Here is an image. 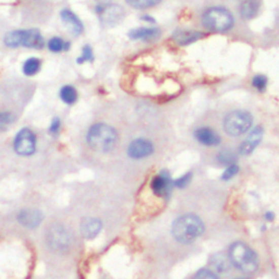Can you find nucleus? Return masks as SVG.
Instances as JSON below:
<instances>
[{
	"label": "nucleus",
	"mask_w": 279,
	"mask_h": 279,
	"mask_svg": "<svg viewBox=\"0 0 279 279\" xmlns=\"http://www.w3.org/2000/svg\"><path fill=\"white\" fill-rule=\"evenodd\" d=\"M204 229V224L199 216L186 214L175 220L171 232L173 238L180 243L190 245L202 236Z\"/></svg>",
	"instance_id": "obj_1"
},
{
	"label": "nucleus",
	"mask_w": 279,
	"mask_h": 279,
	"mask_svg": "<svg viewBox=\"0 0 279 279\" xmlns=\"http://www.w3.org/2000/svg\"><path fill=\"white\" fill-rule=\"evenodd\" d=\"M86 141L94 151L109 153L116 148L118 134H117L116 130L108 124L96 123L87 132Z\"/></svg>",
	"instance_id": "obj_2"
},
{
	"label": "nucleus",
	"mask_w": 279,
	"mask_h": 279,
	"mask_svg": "<svg viewBox=\"0 0 279 279\" xmlns=\"http://www.w3.org/2000/svg\"><path fill=\"white\" fill-rule=\"evenodd\" d=\"M229 261L245 274H252L259 268V255L245 242L237 241L229 250Z\"/></svg>",
	"instance_id": "obj_3"
},
{
	"label": "nucleus",
	"mask_w": 279,
	"mask_h": 279,
	"mask_svg": "<svg viewBox=\"0 0 279 279\" xmlns=\"http://www.w3.org/2000/svg\"><path fill=\"white\" fill-rule=\"evenodd\" d=\"M253 124V117L246 110H234L225 117L224 129L226 133L237 137L251 129Z\"/></svg>",
	"instance_id": "obj_4"
},
{
	"label": "nucleus",
	"mask_w": 279,
	"mask_h": 279,
	"mask_svg": "<svg viewBox=\"0 0 279 279\" xmlns=\"http://www.w3.org/2000/svg\"><path fill=\"white\" fill-rule=\"evenodd\" d=\"M73 237L70 230L61 224L51 225L46 232V243L54 252L63 253L71 248Z\"/></svg>",
	"instance_id": "obj_5"
},
{
	"label": "nucleus",
	"mask_w": 279,
	"mask_h": 279,
	"mask_svg": "<svg viewBox=\"0 0 279 279\" xmlns=\"http://www.w3.org/2000/svg\"><path fill=\"white\" fill-rule=\"evenodd\" d=\"M5 43L9 47H28L41 49L44 47V39L38 30L13 31L6 35Z\"/></svg>",
	"instance_id": "obj_6"
},
{
	"label": "nucleus",
	"mask_w": 279,
	"mask_h": 279,
	"mask_svg": "<svg viewBox=\"0 0 279 279\" xmlns=\"http://www.w3.org/2000/svg\"><path fill=\"white\" fill-rule=\"evenodd\" d=\"M204 26L214 32H225L232 27L233 17L232 14L225 8H210L203 14Z\"/></svg>",
	"instance_id": "obj_7"
},
{
	"label": "nucleus",
	"mask_w": 279,
	"mask_h": 279,
	"mask_svg": "<svg viewBox=\"0 0 279 279\" xmlns=\"http://www.w3.org/2000/svg\"><path fill=\"white\" fill-rule=\"evenodd\" d=\"M13 148L21 156L33 155L36 151V135L34 132L28 128L20 130L14 137Z\"/></svg>",
	"instance_id": "obj_8"
},
{
	"label": "nucleus",
	"mask_w": 279,
	"mask_h": 279,
	"mask_svg": "<svg viewBox=\"0 0 279 279\" xmlns=\"http://www.w3.org/2000/svg\"><path fill=\"white\" fill-rule=\"evenodd\" d=\"M172 187L173 180L171 179L169 172H167L166 170L159 172L151 181V188L153 193L160 197L169 195Z\"/></svg>",
	"instance_id": "obj_9"
},
{
	"label": "nucleus",
	"mask_w": 279,
	"mask_h": 279,
	"mask_svg": "<svg viewBox=\"0 0 279 279\" xmlns=\"http://www.w3.org/2000/svg\"><path fill=\"white\" fill-rule=\"evenodd\" d=\"M98 16L105 25H116L123 19L124 11L118 5H105L98 8Z\"/></svg>",
	"instance_id": "obj_10"
},
{
	"label": "nucleus",
	"mask_w": 279,
	"mask_h": 279,
	"mask_svg": "<svg viewBox=\"0 0 279 279\" xmlns=\"http://www.w3.org/2000/svg\"><path fill=\"white\" fill-rule=\"evenodd\" d=\"M154 153V145L146 138H136L128 148V155L133 159H142L151 156Z\"/></svg>",
	"instance_id": "obj_11"
},
{
	"label": "nucleus",
	"mask_w": 279,
	"mask_h": 279,
	"mask_svg": "<svg viewBox=\"0 0 279 279\" xmlns=\"http://www.w3.org/2000/svg\"><path fill=\"white\" fill-rule=\"evenodd\" d=\"M264 134V130L262 127H255L251 132H250L247 138L242 142L241 146L239 148V153L241 155H249L251 154L258 145L261 143Z\"/></svg>",
	"instance_id": "obj_12"
},
{
	"label": "nucleus",
	"mask_w": 279,
	"mask_h": 279,
	"mask_svg": "<svg viewBox=\"0 0 279 279\" xmlns=\"http://www.w3.org/2000/svg\"><path fill=\"white\" fill-rule=\"evenodd\" d=\"M17 219L22 226L25 227V228L33 229L41 225L43 220V214L38 210L26 208L22 210L19 213Z\"/></svg>",
	"instance_id": "obj_13"
},
{
	"label": "nucleus",
	"mask_w": 279,
	"mask_h": 279,
	"mask_svg": "<svg viewBox=\"0 0 279 279\" xmlns=\"http://www.w3.org/2000/svg\"><path fill=\"white\" fill-rule=\"evenodd\" d=\"M194 136L196 141L205 146H217L220 144V136L215 130L210 127H201L196 129L194 132Z\"/></svg>",
	"instance_id": "obj_14"
},
{
	"label": "nucleus",
	"mask_w": 279,
	"mask_h": 279,
	"mask_svg": "<svg viewBox=\"0 0 279 279\" xmlns=\"http://www.w3.org/2000/svg\"><path fill=\"white\" fill-rule=\"evenodd\" d=\"M80 229L85 239H94L98 236L101 230V222L95 217H86L81 223Z\"/></svg>",
	"instance_id": "obj_15"
},
{
	"label": "nucleus",
	"mask_w": 279,
	"mask_h": 279,
	"mask_svg": "<svg viewBox=\"0 0 279 279\" xmlns=\"http://www.w3.org/2000/svg\"><path fill=\"white\" fill-rule=\"evenodd\" d=\"M159 35V30L156 27H137L129 33L130 39L135 41H151Z\"/></svg>",
	"instance_id": "obj_16"
},
{
	"label": "nucleus",
	"mask_w": 279,
	"mask_h": 279,
	"mask_svg": "<svg viewBox=\"0 0 279 279\" xmlns=\"http://www.w3.org/2000/svg\"><path fill=\"white\" fill-rule=\"evenodd\" d=\"M60 16H61L62 21L64 22L65 24L71 27L72 32L75 33L76 35H79V34L82 33V31H83L82 22L80 21V19L72 11H70L68 9H64V10L61 11Z\"/></svg>",
	"instance_id": "obj_17"
},
{
	"label": "nucleus",
	"mask_w": 279,
	"mask_h": 279,
	"mask_svg": "<svg viewBox=\"0 0 279 279\" xmlns=\"http://www.w3.org/2000/svg\"><path fill=\"white\" fill-rule=\"evenodd\" d=\"M203 36V33L196 31H178L173 35L175 41L177 42L179 45H189L196 41H199Z\"/></svg>",
	"instance_id": "obj_18"
},
{
	"label": "nucleus",
	"mask_w": 279,
	"mask_h": 279,
	"mask_svg": "<svg viewBox=\"0 0 279 279\" xmlns=\"http://www.w3.org/2000/svg\"><path fill=\"white\" fill-rule=\"evenodd\" d=\"M211 264L218 273H226L229 269L231 263L229 261V256L225 255L224 253H217L212 258Z\"/></svg>",
	"instance_id": "obj_19"
},
{
	"label": "nucleus",
	"mask_w": 279,
	"mask_h": 279,
	"mask_svg": "<svg viewBox=\"0 0 279 279\" xmlns=\"http://www.w3.org/2000/svg\"><path fill=\"white\" fill-rule=\"evenodd\" d=\"M240 11L241 16L245 19H253L259 11V5L255 0H246V2L241 5Z\"/></svg>",
	"instance_id": "obj_20"
},
{
	"label": "nucleus",
	"mask_w": 279,
	"mask_h": 279,
	"mask_svg": "<svg viewBox=\"0 0 279 279\" xmlns=\"http://www.w3.org/2000/svg\"><path fill=\"white\" fill-rule=\"evenodd\" d=\"M60 98L67 105L75 104L78 99V93L75 87L71 85H65L60 90Z\"/></svg>",
	"instance_id": "obj_21"
},
{
	"label": "nucleus",
	"mask_w": 279,
	"mask_h": 279,
	"mask_svg": "<svg viewBox=\"0 0 279 279\" xmlns=\"http://www.w3.org/2000/svg\"><path fill=\"white\" fill-rule=\"evenodd\" d=\"M42 62L39 58H30L23 64V73L25 76H35L41 70Z\"/></svg>",
	"instance_id": "obj_22"
},
{
	"label": "nucleus",
	"mask_w": 279,
	"mask_h": 279,
	"mask_svg": "<svg viewBox=\"0 0 279 279\" xmlns=\"http://www.w3.org/2000/svg\"><path fill=\"white\" fill-rule=\"evenodd\" d=\"M47 45L49 50L53 51V53H61L63 50H67L69 47V44L59 38H53L48 42Z\"/></svg>",
	"instance_id": "obj_23"
},
{
	"label": "nucleus",
	"mask_w": 279,
	"mask_h": 279,
	"mask_svg": "<svg viewBox=\"0 0 279 279\" xmlns=\"http://www.w3.org/2000/svg\"><path fill=\"white\" fill-rule=\"evenodd\" d=\"M161 0H127V3L135 9H146L158 5Z\"/></svg>",
	"instance_id": "obj_24"
},
{
	"label": "nucleus",
	"mask_w": 279,
	"mask_h": 279,
	"mask_svg": "<svg viewBox=\"0 0 279 279\" xmlns=\"http://www.w3.org/2000/svg\"><path fill=\"white\" fill-rule=\"evenodd\" d=\"M217 158H218V161H219L220 164L227 165V166L234 164V161L237 160L236 154H234L233 152L227 151V150H226V151H223V152H220Z\"/></svg>",
	"instance_id": "obj_25"
},
{
	"label": "nucleus",
	"mask_w": 279,
	"mask_h": 279,
	"mask_svg": "<svg viewBox=\"0 0 279 279\" xmlns=\"http://www.w3.org/2000/svg\"><path fill=\"white\" fill-rule=\"evenodd\" d=\"M191 180H192V172H187L183 176H181V177L173 180V187L179 189H185L190 185Z\"/></svg>",
	"instance_id": "obj_26"
},
{
	"label": "nucleus",
	"mask_w": 279,
	"mask_h": 279,
	"mask_svg": "<svg viewBox=\"0 0 279 279\" xmlns=\"http://www.w3.org/2000/svg\"><path fill=\"white\" fill-rule=\"evenodd\" d=\"M252 85L255 90H258L260 92H264L266 90V86H267V78L265 76H262V75L255 76L252 80Z\"/></svg>",
	"instance_id": "obj_27"
},
{
	"label": "nucleus",
	"mask_w": 279,
	"mask_h": 279,
	"mask_svg": "<svg viewBox=\"0 0 279 279\" xmlns=\"http://www.w3.org/2000/svg\"><path fill=\"white\" fill-rule=\"evenodd\" d=\"M13 115L9 112L0 113V131L6 130L13 122Z\"/></svg>",
	"instance_id": "obj_28"
},
{
	"label": "nucleus",
	"mask_w": 279,
	"mask_h": 279,
	"mask_svg": "<svg viewBox=\"0 0 279 279\" xmlns=\"http://www.w3.org/2000/svg\"><path fill=\"white\" fill-rule=\"evenodd\" d=\"M238 172H239V167L236 164H232V165L227 166L226 170L222 175V180L228 181V180L232 179L234 177V176H237Z\"/></svg>",
	"instance_id": "obj_29"
},
{
	"label": "nucleus",
	"mask_w": 279,
	"mask_h": 279,
	"mask_svg": "<svg viewBox=\"0 0 279 279\" xmlns=\"http://www.w3.org/2000/svg\"><path fill=\"white\" fill-rule=\"evenodd\" d=\"M193 279H219V277L213 270L208 268H202L197 271Z\"/></svg>",
	"instance_id": "obj_30"
},
{
	"label": "nucleus",
	"mask_w": 279,
	"mask_h": 279,
	"mask_svg": "<svg viewBox=\"0 0 279 279\" xmlns=\"http://www.w3.org/2000/svg\"><path fill=\"white\" fill-rule=\"evenodd\" d=\"M93 60V50L90 46H85L82 51V56L78 58V62L82 63L85 61H92Z\"/></svg>",
	"instance_id": "obj_31"
},
{
	"label": "nucleus",
	"mask_w": 279,
	"mask_h": 279,
	"mask_svg": "<svg viewBox=\"0 0 279 279\" xmlns=\"http://www.w3.org/2000/svg\"><path fill=\"white\" fill-rule=\"evenodd\" d=\"M61 130V121L58 119V118H55L53 121H51L50 123V127H49V133L51 135H58L59 134V132Z\"/></svg>",
	"instance_id": "obj_32"
},
{
	"label": "nucleus",
	"mask_w": 279,
	"mask_h": 279,
	"mask_svg": "<svg viewBox=\"0 0 279 279\" xmlns=\"http://www.w3.org/2000/svg\"><path fill=\"white\" fill-rule=\"evenodd\" d=\"M265 219L267 220V222H273V220L275 219V214L273 212H266L265 213Z\"/></svg>",
	"instance_id": "obj_33"
},
{
	"label": "nucleus",
	"mask_w": 279,
	"mask_h": 279,
	"mask_svg": "<svg viewBox=\"0 0 279 279\" xmlns=\"http://www.w3.org/2000/svg\"><path fill=\"white\" fill-rule=\"evenodd\" d=\"M239 279H245V278H239Z\"/></svg>",
	"instance_id": "obj_34"
}]
</instances>
